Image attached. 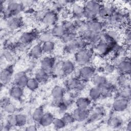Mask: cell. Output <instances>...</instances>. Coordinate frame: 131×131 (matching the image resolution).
Returning a JSON list of instances; mask_svg holds the SVG:
<instances>
[{
  "label": "cell",
  "mask_w": 131,
  "mask_h": 131,
  "mask_svg": "<svg viewBox=\"0 0 131 131\" xmlns=\"http://www.w3.org/2000/svg\"><path fill=\"white\" fill-rule=\"evenodd\" d=\"M39 84V82L35 78H29L26 88L31 91H34L38 88Z\"/></svg>",
  "instance_id": "46"
},
{
  "label": "cell",
  "mask_w": 131,
  "mask_h": 131,
  "mask_svg": "<svg viewBox=\"0 0 131 131\" xmlns=\"http://www.w3.org/2000/svg\"><path fill=\"white\" fill-rule=\"evenodd\" d=\"M123 124L122 119L118 116H113L111 117L107 121L108 125L112 128H118Z\"/></svg>",
  "instance_id": "36"
},
{
  "label": "cell",
  "mask_w": 131,
  "mask_h": 131,
  "mask_svg": "<svg viewBox=\"0 0 131 131\" xmlns=\"http://www.w3.org/2000/svg\"><path fill=\"white\" fill-rule=\"evenodd\" d=\"M89 97L92 101H96L101 97V92L99 87L93 86L89 91Z\"/></svg>",
  "instance_id": "40"
},
{
  "label": "cell",
  "mask_w": 131,
  "mask_h": 131,
  "mask_svg": "<svg viewBox=\"0 0 131 131\" xmlns=\"http://www.w3.org/2000/svg\"><path fill=\"white\" fill-rule=\"evenodd\" d=\"M61 25L62 26L66 32H75V25L73 20H64L61 23Z\"/></svg>",
  "instance_id": "44"
},
{
  "label": "cell",
  "mask_w": 131,
  "mask_h": 131,
  "mask_svg": "<svg viewBox=\"0 0 131 131\" xmlns=\"http://www.w3.org/2000/svg\"><path fill=\"white\" fill-rule=\"evenodd\" d=\"M10 129L12 127L16 126V121H15V114H8L6 119V124H5Z\"/></svg>",
  "instance_id": "48"
},
{
  "label": "cell",
  "mask_w": 131,
  "mask_h": 131,
  "mask_svg": "<svg viewBox=\"0 0 131 131\" xmlns=\"http://www.w3.org/2000/svg\"><path fill=\"white\" fill-rule=\"evenodd\" d=\"M118 44V43H109L102 40H99L94 45L93 50L94 53L97 54L98 55L105 56L112 53Z\"/></svg>",
  "instance_id": "4"
},
{
  "label": "cell",
  "mask_w": 131,
  "mask_h": 131,
  "mask_svg": "<svg viewBox=\"0 0 131 131\" xmlns=\"http://www.w3.org/2000/svg\"><path fill=\"white\" fill-rule=\"evenodd\" d=\"M25 10V7L21 1H10L6 4L5 9L1 12L4 19L8 17L18 16V14Z\"/></svg>",
  "instance_id": "2"
},
{
  "label": "cell",
  "mask_w": 131,
  "mask_h": 131,
  "mask_svg": "<svg viewBox=\"0 0 131 131\" xmlns=\"http://www.w3.org/2000/svg\"><path fill=\"white\" fill-rule=\"evenodd\" d=\"M21 2L25 7V9L31 8L32 6H33L35 4V2L33 1H24Z\"/></svg>",
  "instance_id": "54"
},
{
  "label": "cell",
  "mask_w": 131,
  "mask_h": 131,
  "mask_svg": "<svg viewBox=\"0 0 131 131\" xmlns=\"http://www.w3.org/2000/svg\"><path fill=\"white\" fill-rule=\"evenodd\" d=\"M78 36V34L75 32H66L59 39L64 45L73 41Z\"/></svg>",
  "instance_id": "37"
},
{
  "label": "cell",
  "mask_w": 131,
  "mask_h": 131,
  "mask_svg": "<svg viewBox=\"0 0 131 131\" xmlns=\"http://www.w3.org/2000/svg\"><path fill=\"white\" fill-rule=\"evenodd\" d=\"M50 73L41 68L38 69L35 73L34 78L39 82V83H45L49 78Z\"/></svg>",
  "instance_id": "33"
},
{
  "label": "cell",
  "mask_w": 131,
  "mask_h": 131,
  "mask_svg": "<svg viewBox=\"0 0 131 131\" xmlns=\"http://www.w3.org/2000/svg\"><path fill=\"white\" fill-rule=\"evenodd\" d=\"M100 89L101 97L103 98H108L112 96L115 91L114 85L109 81L100 87Z\"/></svg>",
  "instance_id": "26"
},
{
  "label": "cell",
  "mask_w": 131,
  "mask_h": 131,
  "mask_svg": "<svg viewBox=\"0 0 131 131\" xmlns=\"http://www.w3.org/2000/svg\"><path fill=\"white\" fill-rule=\"evenodd\" d=\"M52 124L53 125L54 127L56 129H60L67 125L64 121L63 120V119L61 118H54Z\"/></svg>",
  "instance_id": "47"
},
{
  "label": "cell",
  "mask_w": 131,
  "mask_h": 131,
  "mask_svg": "<svg viewBox=\"0 0 131 131\" xmlns=\"http://www.w3.org/2000/svg\"><path fill=\"white\" fill-rule=\"evenodd\" d=\"M24 89L18 86L17 85H13L12 86L9 92V96L12 99L16 100H20L24 94Z\"/></svg>",
  "instance_id": "28"
},
{
  "label": "cell",
  "mask_w": 131,
  "mask_h": 131,
  "mask_svg": "<svg viewBox=\"0 0 131 131\" xmlns=\"http://www.w3.org/2000/svg\"><path fill=\"white\" fill-rule=\"evenodd\" d=\"M60 68L64 75H68L75 71L76 67L75 63L73 61L70 59H67L61 63Z\"/></svg>",
  "instance_id": "24"
},
{
  "label": "cell",
  "mask_w": 131,
  "mask_h": 131,
  "mask_svg": "<svg viewBox=\"0 0 131 131\" xmlns=\"http://www.w3.org/2000/svg\"><path fill=\"white\" fill-rule=\"evenodd\" d=\"M103 114L104 110L103 108L100 107H98L96 108L94 111L92 112L90 111L88 117L85 121L89 123L95 122L100 119L103 115Z\"/></svg>",
  "instance_id": "23"
},
{
  "label": "cell",
  "mask_w": 131,
  "mask_h": 131,
  "mask_svg": "<svg viewBox=\"0 0 131 131\" xmlns=\"http://www.w3.org/2000/svg\"><path fill=\"white\" fill-rule=\"evenodd\" d=\"M83 5L85 9L97 16L103 4L97 1H86Z\"/></svg>",
  "instance_id": "20"
},
{
  "label": "cell",
  "mask_w": 131,
  "mask_h": 131,
  "mask_svg": "<svg viewBox=\"0 0 131 131\" xmlns=\"http://www.w3.org/2000/svg\"><path fill=\"white\" fill-rule=\"evenodd\" d=\"M117 8L112 5L103 4L97 16V18L101 21H103L112 16Z\"/></svg>",
  "instance_id": "10"
},
{
  "label": "cell",
  "mask_w": 131,
  "mask_h": 131,
  "mask_svg": "<svg viewBox=\"0 0 131 131\" xmlns=\"http://www.w3.org/2000/svg\"><path fill=\"white\" fill-rule=\"evenodd\" d=\"M51 31L54 37L57 38L58 39H59L66 32L61 24H56L53 26L51 29Z\"/></svg>",
  "instance_id": "39"
},
{
  "label": "cell",
  "mask_w": 131,
  "mask_h": 131,
  "mask_svg": "<svg viewBox=\"0 0 131 131\" xmlns=\"http://www.w3.org/2000/svg\"><path fill=\"white\" fill-rule=\"evenodd\" d=\"M106 35L113 40L118 42L121 38V33L118 28H110L104 31Z\"/></svg>",
  "instance_id": "29"
},
{
  "label": "cell",
  "mask_w": 131,
  "mask_h": 131,
  "mask_svg": "<svg viewBox=\"0 0 131 131\" xmlns=\"http://www.w3.org/2000/svg\"><path fill=\"white\" fill-rule=\"evenodd\" d=\"M2 110L4 112L8 114H15V113L16 112V107L13 104L10 102L9 104H8L7 105H6L4 108H3Z\"/></svg>",
  "instance_id": "51"
},
{
  "label": "cell",
  "mask_w": 131,
  "mask_h": 131,
  "mask_svg": "<svg viewBox=\"0 0 131 131\" xmlns=\"http://www.w3.org/2000/svg\"><path fill=\"white\" fill-rule=\"evenodd\" d=\"M13 72L14 68L12 64H10L1 70L0 81L2 85H6L11 82L13 78Z\"/></svg>",
  "instance_id": "8"
},
{
  "label": "cell",
  "mask_w": 131,
  "mask_h": 131,
  "mask_svg": "<svg viewBox=\"0 0 131 131\" xmlns=\"http://www.w3.org/2000/svg\"><path fill=\"white\" fill-rule=\"evenodd\" d=\"M88 29L96 32H101L104 28L103 23L97 18L91 20H87Z\"/></svg>",
  "instance_id": "22"
},
{
  "label": "cell",
  "mask_w": 131,
  "mask_h": 131,
  "mask_svg": "<svg viewBox=\"0 0 131 131\" xmlns=\"http://www.w3.org/2000/svg\"><path fill=\"white\" fill-rule=\"evenodd\" d=\"M53 115L50 112L45 113L42 118L40 119L38 124L42 127H47L52 124L54 119Z\"/></svg>",
  "instance_id": "31"
},
{
  "label": "cell",
  "mask_w": 131,
  "mask_h": 131,
  "mask_svg": "<svg viewBox=\"0 0 131 131\" xmlns=\"http://www.w3.org/2000/svg\"><path fill=\"white\" fill-rule=\"evenodd\" d=\"M2 57L4 60L9 63L14 62L15 59L14 48L11 46L4 48L2 51Z\"/></svg>",
  "instance_id": "21"
},
{
  "label": "cell",
  "mask_w": 131,
  "mask_h": 131,
  "mask_svg": "<svg viewBox=\"0 0 131 131\" xmlns=\"http://www.w3.org/2000/svg\"><path fill=\"white\" fill-rule=\"evenodd\" d=\"M116 69L119 74L130 75L131 71V62L130 58L126 56L124 59L120 62L116 66Z\"/></svg>",
  "instance_id": "13"
},
{
  "label": "cell",
  "mask_w": 131,
  "mask_h": 131,
  "mask_svg": "<svg viewBox=\"0 0 131 131\" xmlns=\"http://www.w3.org/2000/svg\"><path fill=\"white\" fill-rule=\"evenodd\" d=\"M28 79L29 77L25 72H18L13 76V85H17L24 89V88L26 87Z\"/></svg>",
  "instance_id": "16"
},
{
  "label": "cell",
  "mask_w": 131,
  "mask_h": 131,
  "mask_svg": "<svg viewBox=\"0 0 131 131\" xmlns=\"http://www.w3.org/2000/svg\"><path fill=\"white\" fill-rule=\"evenodd\" d=\"M84 11V5L74 2L71 5L70 13L73 20L84 19L83 14Z\"/></svg>",
  "instance_id": "11"
},
{
  "label": "cell",
  "mask_w": 131,
  "mask_h": 131,
  "mask_svg": "<svg viewBox=\"0 0 131 131\" xmlns=\"http://www.w3.org/2000/svg\"><path fill=\"white\" fill-rule=\"evenodd\" d=\"M123 41L124 46L128 49L129 50L131 43V33L129 28H126L123 33Z\"/></svg>",
  "instance_id": "45"
},
{
  "label": "cell",
  "mask_w": 131,
  "mask_h": 131,
  "mask_svg": "<svg viewBox=\"0 0 131 131\" xmlns=\"http://www.w3.org/2000/svg\"><path fill=\"white\" fill-rule=\"evenodd\" d=\"M39 33L36 30H31L24 32L19 37L17 43L15 44L16 49L20 51L25 50L29 45L36 39H38Z\"/></svg>",
  "instance_id": "1"
},
{
  "label": "cell",
  "mask_w": 131,
  "mask_h": 131,
  "mask_svg": "<svg viewBox=\"0 0 131 131\" xmlns=\"http://www.w3.org/2000/svg\"><path fill=\"white\" fill-rule=\"evenodd\" d=\"M92 101L89 97H79L75 100V105L76 107L79 108L89 109Z\"/></svg>",
  "instance_id": "27"
},
{
  "label": "cell",
  "mask_w": 131,
  "mask_h": 131,
  "mask_svg": "<svg viewBox=\"0 0 131 131\" xmlns=\"http://www.w3.org/2000/svg\"><path fill=\"white\" fill-rule=\"evenodd\" d=\"M7 27L11 30H16L20 28L23 25V20L21 17L18 16H14L5 19Z\"/></svg>",
  "instance_id": "14"
},
{
  "label": "cell",
  "mask_w": 131,
  "mask_h": 131,
  "mask_svg": "<svg viewBox=\"0 0 131 131\" xmlns=\"http://www.w3.org/2000/svg\"><path fill=\"white\" fill-rule=\"evenodd\" d=\"M83 82L76 76L67 79L65 86L70 91H78L81 89Z\"/></svg>",
  "instance_id": "12"
},
{
  "label": "cell",
  "mask_w": 131,
  "mask_h": 131,
  "mask_svg": "<svg viewBox=\"0 0 131 131\" xmlns=\"http://www.w3.org/2000/svg\"><path fill=\"white\" fill-rule=\"evenodd\" d=\"M96 74V69L90 65L81 67L78 71L77 76L82 81L86 82L91 80Z\"/></svg>",
  "instance_id": "6"
},
{
  "label": "cell",
  "mask_w": 131,
  "mask_h": 131,
  "mask_svg": "<svg viewBox=\"0 0 131 131\" xmlns=\"http://www.w3.org/2000/svg\"><path fill=\"white\" fill-rule=\"evenodd\" d=\"M37 129V126L35 124L29 125V126L26 127L25 130L26 131H35Z\"/></svg>",
  "instance_id": "55"
},
{
  "label": "cell",
  "mask_w": 131,
  "mask_h": 131,
  "mask_svg": "<svg viewBox=\"0 0 131 131\" xmlns=\"http://www.w3.org/2000/svg\"><path fill=\"white\" fill-rule=\"evenodd\" d=\"M103 71L107 74L113 73L116 70L115 66L112 62H106L102 67Z\"/></svg>",
  "instance_id": "49"
},
{
  "label": "cell",
  "mask_w": 131,
  "mask_h": 131,
  "mask_svg": "<svg viewBox=\"0 0 131 131\" xmlns=\"http://www.w3.org/2000/svg\"><path fill=\"white\" fill-rule=\"evenodd\" d=\"M43 53L41 43L40 42L34 45L30 50L29 56L33 59H38L41 57Z\"/></svg>",
  "instance_id": "25"
},
{
  "label": "cell",
  "mask_w": 131,
  "mask_h": 131,
  "mask_svg": "<svg viewBox=\"0 0 131 131\" xmlns=\"http://www.w3.org/2000/svg\"><path fill=\"white\" fill-rule=\"evenodd\" d=\"M61 118L64 121L67 125L72 124L74 122H75V120L73 117L72 113H70L68 112H64L63 113L62 117Z\"/></svg>",
  "instance_id": "50"
},
{
  "label": "cell",
  "mask_w": 131,
  "mask_h": 131,
  "mask_svg": "<svg viewBox=\"0 0 131 131\" xmlns=\"http://www.w3.org/2000/svg\"><path fill=\"white\" fill-rule=\"evenodd\" d=\"M46 11V10L45 11V10H37V11H35V13H34V17L36 18V19L41 21V20L42 18Z\"/></svg>",
  "instance_id": "52"
},
{
  "label": "cell",
  "mask_w": 131,
  "mask_h": 131,
  "mask_svg": "<svg viewBox=\"0 0 131 131\" xmlns=\"http://www.w3.org/2000/svg\"><path fill=\"white\" fill-rule=\"evenodd\" d=\"M90 111L89 109H81L76 107L71 113L75 121L81 122L86 121Z\"/></svg>",
  "instance_id": "19"
},
{
  "label": "cell",
  "mask_w": 131,
  "mask_h": 131,
  "mask_svg": "<svg viewBox=\"0 0 131 131\" xmlns=\"http://www.w3.org/2000/svg\"><path fill=\"white\" fill-rule=\"evenodd\" d=\"M91 80L94 86H96L99 88L108 82V80L105 76L99 74H95Z\"/></svg>",
  "instance_id": "30"
},
{
  "label": "cell",
  "mask_w": 131,
  "mask_h": 131,
  "mask_svg": "<svg viewBox=\"0 0 131 131\" xmlns=\"http://www.w3.org/2000/svg\"><path fill=\"white\" fill-rule=\"evenodd\" d=\"M11 102L10 98L6 97V96H4L3 98H2L1 100V108L2 109L3 108H4L6 105H7L8 104H9V103Z\"/></svg>",
  "instance_id": "53"
},
{
  "label": "cell",
  "mask_w": 131,
  "mask_h": 131,
  "mask_svg": "<svg viewBox=\"0 0 131 131\" xmlns=\"http://www.w3.org/2000/svg\"><path fill=\"white\" fill-rule=\"evenodd\" d=\"M54 37L51 30H47L39 34L38 39L40 43L49 41H53Z\"/></svg>",
  "instance_id": "35"
},
{
  "label": "cell",
  "mask_w": 131,
  "mask_h": 131,
  "mask_svg": "<svg viewBox=\"0 0 131 131\" xmlns=\"http://www.w3.org/2000/svg\"><path fill=\"white\" fill-rule=\"evenodd\" d=\"M55 66V59L51 56H46L40 61V68L50 73H52Z\"/></svg>",
  "instance_id": "18"
},
{
  "label": "cell",
  "mask_w": 131,
  "mask_h": 131,
  "mask_svg": "<svg viewBox=\"0 0 131 131\" xmlns=\"http://www.w3.org/2000/svg\"><path fill=\"white\" fill-rule=\"evenodd\" d=\"M117 98H121L130 101L131 96L130 86L119 87L116 91Z\"/></svg>",
  "instance_id": "32"
},
{
  "label": "cell",
  "mask_w": 131,
  "mask_h": 131,
  "mask_svg": "<svg viewBox=\"0 0 131 131\" xmlns=\"http://www.w3.org/2000/svg\"><path fill=\"white\" fill-rule=\"evenodd\" d=\"M94 55L93 49L85 48L78 51L75 54V61L79 66L82 67L89 65Z\"/></svg>",
  "instance_id": "3"
},
{
  "label": "cell",
  "mask_w": 131,
  "mask_h": 131,
  "mask_svg": "<svg viewBox=\"0 0 131 131\" xmlns=\"http://www.w3.org/2000/svg\"><path fill=\"white\" fill-rule=\"evenodd\" d=\"M16 126L23 127L27 123L28 118L26 115L22 113L15 114Z\"/></svg>",
  "instance_id": "42"
},
{
  "label": "cell",
  "mask_w": 131,
  "mask_h": 131,
  "mask_svg": "<svg viewBox=\"0 0 131 131\" xmlns=\"http://www.w3.org/2000/svg\"><path fill=\"white\" fill-rule=\"evenodd\" d=\"M58 19V13L53 9H49L46 10L41 22L46 26H53L57 24Z\"/></svg>",
  "instance_id": "9"
},
{
  "label": "cell",
  "mask_w": 131,
  "mask_h": 131,
  "mask_svg": "<svg viewBox=\"0 0 131 131\" xmlns=\"http://www.w3.org/2000/svg\"><path fill=\"white\" fill-rule=\"evenodd\" d=\"M84 42L82 39L78 36L73 41L64 45L63 50L68 54H75L78 51L83 48Z\"/></svg>",
  "instance_id": "5"
},
{
  "label": "cell",
  "mask_w": 131,
  "mask_h": 131,
  "mask_svg": "<svg viewBox=\"0 0 131 131\" xmlns=\"http://www.w3.org/2000/svg\"><path fill=\"white\" fill-rule=\"evenodd\" d=\"M100 33L101 32H96L89 29H86L78 34V35L86 40L90 45H95L100 40Z\"/></svg>",
  "instance_id": "7"
},
{
  "label": "cell",
  "mask_w": 131,
  "mask_h": 131,
  "mask_svg": "<svg viewBox=\"0 0 131 131\" xmlns=\"http://www.w3.org/2000/svg\"><path fill=\"white\" fill-rule=\"evenodd\" d=\"M74 2L70 1H57L52 2V6L55 11L58 12L59 11H61L65 9L66 7L69 5H71Z\"/></svg>",
  "instance_id": "34"
},
{
  "label": "cell",
  "mask_w": 131,
  "mask_h": 131,
  "mask_svg": "<svg viewBox=\"0 0 131 131\" xmlns=\"http://www.w3.org/2000/svg\"><path fill=\"white\" fill-rule=\"evenodd\" d=\"M117 81L119 87L130 86V75L119 74Z\"/></svg>",
  "instance_id": "38"
},
{
  "label": "cell",
  "mask_w": 131,
  "mask_h": 131,
  "mask_svg": "<svg viewBox=\"0 0 131 131\" xmlns=\"http://www.w3.org/2000/svg\"><path fill=\"white\" fill-rule=\"evenodd\" d=\"M65 93V89L61 85H56L52 88L51 94L56 105L64 98Z\"/></svg>",
  "instance_id": "15"
},
{
  "label": "cell",
  "mask_w": 131,
  "mask_h": 131,
  "mask_svg": "<svg viewBox=\"0 0 131 131\" xmlns=\"http://www.w3.org/2000/svg\"><path fill=\"white\" fill-rule=\"evenodd\" d=\"M126 129L127 130H131V122L130 121H128L127 123V125H126Z\"/></svg>",
  "instance_id": "56"
},
{
  "label": "cell",
  "mask_w": 131,
  "mask_h": 131,
  "mask_svg": "<svg viewBox=\"0 0 131 131\" xmlns=\"http://www.w3.org/2000/svg\"><path fill=\"white\" fill-rule=\"evenodd\" d=\"M43 53L50 54L53 52L55 48V43L54 41H49L41 43Z\"/></svg>",
  "instance_id": "43"
},
{
  "label": "cell",
  "mask_w": 131,
  "mask_h": 131,
  "mask_svg": "<svg viewBox=\"0 0 131 131\" xmlns=\"http://www.w3.org/2000/svg\"><path fill=\"white\" fill-rule=\"evenodd\" d=\"M129 104V101L121 98H117L112 104V108L115 112H123L127 109Z\"/></svg>",
  "instance_id": "17"
},
{
  "label": "cell",
  "mask_w": 131,
  "mask_h": 131,
  "mask_svg": "<svg viewBox=\"0 0 131 131\" xmlns=\"http://www.w3.org/2000/svg\"><path fill=\"white\" fill-rule=\"evenodd\" d=\"M45 114L44 110L42 106H39L36 108L32 113V119L36 123H38L40 119Z\"/></svg>",
  "instance_id": "41"
}]
</instances>
